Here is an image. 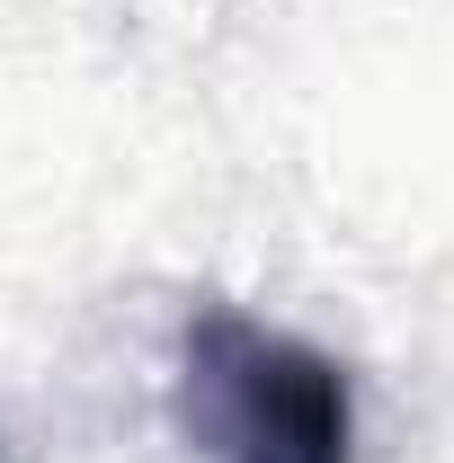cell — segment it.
<instances>
[{
	"label": "cell",
	"mask_w": 454,
	"mask_h": 463,
	"mask_svg": "<svg viewBox=\"0 0 454 463\" xmlns=\"http://www.w3.org/2000/svg\"><path fill=\"white\" fill-rule=\"evenodd\" d=\"M178 428L205 463H347L356 410L321 347L205 303L178 347Z\"/></svg>",
	"instance_id": "cell-1"
}]
</instances>
